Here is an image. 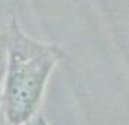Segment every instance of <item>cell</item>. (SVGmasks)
Here are the masks:
<instances>
[{"label":"cell","mask_w":129,"mask_h":125,"mask_svg":"<svg viewBox=\"0 0 129 125\" xmlns=\"http://www.w3.org/2000/svg\"><path fill=\"white\" fill-rule=\"evenodd\" d=\"M5 36L7 60L0 108L9 125H23L39 112L48 80L64 53L26 34L13 16Z\"/></svg>","instance_id":"obj_1"},{"label":"cell","mask_w":129,"mask_h":125,"mask_svg":"<svg viewBox=\"0 0 129 125\" xmlns=\"http://www.w3.org/2000/svg\"><path fill=\"white\" fill-rule=\"evenodd\" d=\"M6 36L3 32L0 34V105H2V93H3V83H5V74H6Z\"/></svg>","instance_id":"obj_2"},{"label":"cell","mask_w":129,"mask_h":125,"mask_svg":"<svg viewBox=\"0 0 129 125\" xmlns=\"http://www.w3.org/2000/svg\"><path fill=\"white\" fill-rule=\"evenodd\" d=\"M23 125H49V124H48L47 118H45L41 112H38L34 118H30L29 121H28V122H25Z\"/></svg>","instance_id":"obj_3"},{"label":"cell","mask_w":129,"mask_h":125,"mask_svg":"<svg viewBox=\"0 0 129 125\" xmlns=\"http://www.w3.org/2000/svg\"><path fill=\"white\" fill-rule=\"evenodd\" d=\"M0 125H9V124H7V121L5 119V116H3V112H2V109H0Z\"/></svg>","instance_id":"obj_4"}]
</instances>
